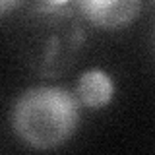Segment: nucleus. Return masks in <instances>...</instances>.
Listing matches in <instances>:
<instances>
[{"mask_svg": "<svg viewBox=\"0 0 155 155\" xmlns=\"http://www.w3.org/2000/svg\"><path fill=\"white\" fill-rule=\"evenodd\" d=\"M76 93L80 103H84L89 109H101L109 105L114 95V84L107 72L93 68L80 76L76 85Z\"/></svg>", "mask_w": 155, "mask_h": 155, "instance_id": "3", "label": "nucleus"}, {"mask_svg": "<svg viewBox=\"0 0 155 155\" xmlns=\"http://www.w3.org/2000/svg\"><path fill=\"white\" fill-rule=\"evenodd\" d=\"M10 6H19V2H2V4H0V8H2V10H8Z\"/></svg>", "mask_w": 155, "mask_h": 155, "instance_id": "4", "label": "nucleus"}, {"mask_svg": "<svg viewBox=\"0 0 155 155\" xmlns=\"http://www.w3.org/2000/svg\"><path fill=\"white\" fill-rule=\"evenodd\" d=\"M10 122L23 143L35 149H52L78 128L80 99L64 87H29L16 99Z\"/></svg>", "mask_w": 155, "mask_h": 155, "instance_id": "1", "label": "nucleus"}, {"mask_svg": "<svg viewBox=\"0 0 155 155\" xmlns=\"http://www.w3.org/2000/svg\"><path fill=\"white\" fill-rule=\"evenodd\" d=\"M81 14L99 27H120L132 21L140 10L136 0H84L78 4Z\"/></svg>", "mask_w": 155, "mask_h": 155, "instance_id": "2", "label": "nucleus"}]
</instances>
